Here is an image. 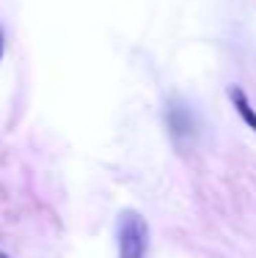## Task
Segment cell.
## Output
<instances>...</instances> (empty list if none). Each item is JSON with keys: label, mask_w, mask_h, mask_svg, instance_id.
<instances>
[{"label": "cell", "mask_w": 256, "mask_h": 258, "mask_svg": "<svg viewBox=\"0 0 256 258\" xmlns=\"http://www.w3.org/2000/svg\"><path fill=\"white\" fill-rule=\"evenodd\" d=\"M229 102L231 107L237 110V115H240L242 121H245V126L251 129V132H256V107L251 104V99H248V94L240 88V85H229Z\"/></svg>", "instance_id": "obj_3"}, {"label": "cell", "mask_w": 256, "mask_h": 258, "mask_svg": "<svg viewBox=\"0 0 256 258\" xmlns=\"http://www.w3.org/2000/svg\"><path fill=\"white\" fill-rule=\"evenodd\" d=\"M0 258H11V255H6V253H3V250H0Z\"/></svg>", "instance_id": "obj_5"}, {"label": "cell", "mask_w": 256, "mask_h": 258, "mask_svg": "<svg viewBox=\"0 0 256 258\" xmlns=\"http://www.w3.org/2000/svg\"><path fill=\"white\" fill-rule=\"evenodd\" d=\"M163 121H166L168 138L179 154H187V151L196 149V143L201 138V118L190 102H185L182 96H171L166 102Z\"/></svg>", "instance_id": "obj_1"}, {"label": "cell", "mask_w": 256, "mask_h": 258, "mask_svg": "<svg viewBox=\"0 0 256 258\" xmlns=\"http://www.w3.org/2000/svg\"><path fill=\"white\" fill-rule=\"evenodd\" d=\"M3 52H6V33H3V28H0V60H3Z\"/></svg>", "instance_id": "obj_4"}, {"label": "cell", "mask_w": 256, "mask_h": 258, "mask_svg": "<svg viewBox=\"0 0 256 258\" xmlns=\"http://www.w3.org/2000/svg\"><path fill=\"white\" fill-rule=\"evenodd\" d=\"M119 258H149V223L135 209H127L119 217Z\"/></svg>", "instance_id": "obj_2"}]
</instances>
